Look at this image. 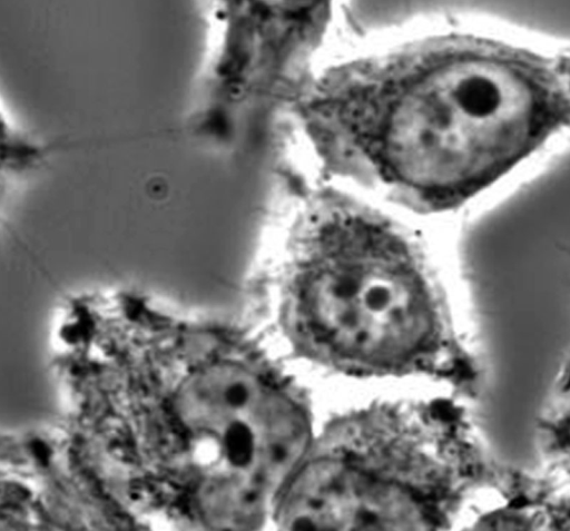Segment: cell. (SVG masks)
<instances>
[{"mask_svg": "<svg viewBox=\"0 0 570 531\" xmlns=\"http://www.w3.org/2000/svg\"><path fill=\"white\" fill-rule=\"evenodd\" d=\"M332 108L385 183L448 208L540 146L567 120L568 99L550 62L449 37L361 61Z\"/></svg>", "mask_w": 570, "mask_h": 531, "instance_id": "obj_1", "label": "cell"}]
</instances>
